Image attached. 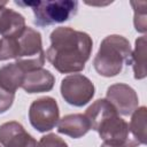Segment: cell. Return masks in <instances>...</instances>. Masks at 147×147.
I'll list each match as a JSON object with an SVG mask.
<instances>
[{"instance_id":"3","label":"cell","mask_w":147,"mask_h":147,"mask_svg":"<svg viewBox=\"0 0 147 147\" xmlns=\"http://www.w3.org/2000/svg\"><path fill=\"white\" fill-rule=\"evenodd\" d=\"M16 5L31 7L34 14V24L48 26L69 21L77 14L78 2L72 0L54 1H15Z\"/></svg>"},{"instance_id":"15","label":"cell","mask_w":147,"mask_h":147,"mask_svg":"<svg viewBox=\"0 0 147 147\" xmlns=\"http://www.w3.org/2000/svg\"><path fill=\"white\" fill-rule=\"evenodd\" d=\"M146 119H147V109L146 107L137 108L132 113L131 122L129 124V130L132 138L139 144H146Z\"/></svg>"},{"instance_id":"13","label":"cell","mask_w":147,"mask_h":147,"mask_svg":"<svg viewBox=\"0 0 147 147\" xmlns=\"http://www.w3.org/2000/svg\"><path fill=\"white\" fill-rule=\"evenodd\" d=\"M25 71L15 62L0 68V86L5 90L15 93L22 86Z\"/></svg>"},{"instance_id":"19","label":"cell","mask_w":147,"mask_h":147,"mask_svg":"<svg viewBox=\"0 0 147 147\" xmlns=\"http://www.w3.org/2000/svg\"><path fill=\"white\" fill-rule=\"evenodd\" d=\"M15 99V93L9 92L0 86V114L6 113L13 105Z\"/></svg>"},{"instance_id":"16","label":"cell","mask_w":147,"mask_h":147,"mask_svg":"<svg viewBox=\"0 0 147 147\" xmlns=\"http://www.w3.org/2000/svg\"><path fill=\"white\" fill-rule=\"evenodd\" d=\"M131 6L133 7L134 10V28L139 32H146L147 25H146V2H137V1H131Z\"/></svg>"},{"instance_id":"18","label":"cell","mask_w":147,"mask_h":147,"mask_svg":"<svg viewBox=\"0 0 147 147\" xmlns=\"http://www.w3.org/2000/svg\"><path fill=\"white\" fill-rule=\"evenodd\" d=\"M38 147H68V145L62 138H60L55 133H49L41 137L38 142Z\"/></svg>"},{"instance_id":"2","label":"cell","mask_w":147,"mask_h":147,"mask_svg":"<svg viewBox=\"0 0 147 147\" xmlns=\"http://www.w3.org/2000/svg\"><path fill=\"white\" fill-rule=\"evenodd\" d=\"M130 41L118 34L107 36L100 45V48L93 60L95 71L103 77L117 76L124 64H130L131 60Z\"/></svg>"},{"instance_id":"9","label":"cell","mask_w":147,"mask_h":147,"mask_svg":"<svg viewBox=\"0 0 147 147\" xmlns=\"http://www.w3.org/2000/svg\"><path fill=\"white\" fill-rule=\"evenodd\" d=\"M0 144L3 147H38L36 139L15 121L0 125Z\"/></svg>"},{"instance_id":"7","label":"cell","mask_w":147,"mask_h":147,"mask_svg":"<svg viewBox=\"0 0 147 147\" xmlns=\"http://www.w3.org/2000/svg\"><path fill=\"white\" fill-rule=\"evenodd\" d=\"M95 131H98L100 138L105 142H113L124 145L125 147H137L139 144L132 138L129 124L118 116L117 113L106 117L100 124L96 126Z\"/></svg>"},{"instance_id":"4","label":"cell","mask_w":147,"mask_h":147,"mask_svg":"<svg viewBox=\"0 0 147 147\" xmlns=\"http://www.w3.org/2000/svg\"><path fill=\"white\" fill-rule=\"evenodd\" d=\"M17 55L15 63H17L25 72L39 69L45 63V52L42 49L41 34L29 26L16 37Z\"/></svg>"},{"instance_id":"8","label":"cell","mask_w":147,"mask_h":147,"mask_svg":"<svg viewBox=\"0 0 147 147\" xmlns=\"http://www.w3.org/2000/svg\"><path fill=\"white\" fill-rule=\"evenodd\" d=\"M107 100L116 109L117 114L123 116L131 115L139 105L137 92L126 84H114L107 88Z\"/></svg>"},{"instance_id":"6","label":"cell","mask_w":147,"mask_h":147,"mask_svg":"<svg viewBox=\"0 0 147 147\" xmlns=\"http://www.w3.org/2000/svg\"><path fill=\"white\" fill-rule=\"evenodd\" d=\"M60 110L57 102L52 96H42L34 100L29 109L31 125L39 132H47L55 127L59 122Z\"/></svg>"},{"instance_id":"11","label":"cell","mask_w":147,"mask_h":147,"mask_svg":"<svg viewBox=\"0 0 147 147\" xmlns=\"http://www.w3.org/2000/svg\"><path fill=\"white\" fill-rule=\"evenodd\" d=\"M91 130L90 122L83 114H70L63 116L57 124V132L78 139Z\"/></svg>"},{"instance_id":"17","label":"cell","mask_w":147,"mask_h":147,"mask_svg":"<svg viewBox=\"0 0 147 147\" xmlns=\"http://www.w3.org/2000/svg\"><path fill=\"white\" fill-rule=\"evenodd\" d=\"M17 55V41L16 37L1 38L0 39V61L8 59H15Z\"/></svg>"},{"instance_id":"21","label":"cell","mask_w":147,"mask_h":147,"mask_svg":"<svg viewBox=\"0 0 147 147\" xmlns=\"http://www.w3.org/2000/svg\"><path fill=\"white\" fill-rule=\"evenodd\" d=\"M7 3H8V1H0V8H3Z\"/></svg>"},{"instance_id":"1","label":"cell","mask_w":147,"mask_h":147,"mask_svg":"<svg viewBox=\"0 0 147 147\" xmlns=\"http://www.w3.org/2000/svg\"><path fill=\"white\" fill-rule=\"evenodd\" d=\"M51 46L46 52L48 62L61 74L84 70L92 52V38L69 26L56 28L49 36Z\"/></svg>"},{"instance_id":"12","label":"cell","mask_w":147,"mask_h":147,"mask_svg":"<svg viewBox=\"0 0 147 147\" xmlns=\"http://www.w3.org/2000/svg\"><path fill=\"white\" fill-rule=\"evenodd\" d=\"M25 28V18L10 8H0V34L2 38L17 37Z\"/></svg>"},{"instance_id":"5","label":"cell","mask_w":147,"mask_h":147,"mask_svg":"<svg viewBox=\"0 0 147 147\" xmlns=\"http://www.w3.org/2000/svg\"><path fill=\"white\" fill-rule=\"evenodd\" d=\"M95 92L93 83L82 74H74L64 77L61 82V95L64 101L75 107H83L88 103Z\"/></svg>"},{"instance_id":"20","label":"cell","mask_w":147,"mask_h":147,"mask_svg":"<svg viewBox=\"0 0 147 147\" xmlns=\"http://www.w3.org/2000/svg\"><path fill=\"white\" fill-rule=\"evenodd\" d=\"M100 147H125V146L119 144H113V142H103Z\"/></svg>"},{"instance_id":"14","label":"cell","mask_w":147,"mask_h":147,"mask_svg":"<svg viewBox=\"0 0 147 147\" xmlns=\"http://www.w3.org/2000/svg\"><path fill=\"white\" fill-rule=\"evenodd\" d=\"M130 64H132L136 79H142L147 75L146 70V37L142 36L136 40L134 51L131 53Z\"/></svg>"},{"instance_id":"10","label":"cell","mask_w":147,"mask_h":147,"mask_svg":"<svg viewBox=\"0 0 147 147\" xmlns=\"http://www.w3.org/2000/svg\"><path fill=\"white\" fill-rule=\"evenodd\" d=\"M55 77L46 69L39 68L25 72L22 83V88L28 93H41L48 92L54 87Z\"/></svg>"}]
</instances>
